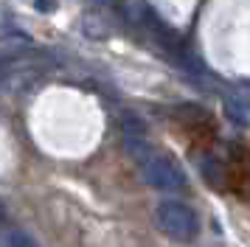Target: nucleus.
<instances>
[{
  "label": "nucleus",
  "mask_w": 250,
  "mask_h": 247,
  "mask_svg": "<svg viewBox=\"0 0 250 247\" xmlns=\"http://www.w3.org/2000/svg\"><path fill=\"white\" fill-rule=\"evenodd\" d=\"M225 115L239 126H250V101L245 99H228L225 101Z\"/></svg>",
  "instance_id": "nucleus-5"
},
{
  "label": "nucleus",
  "mask_w": 250,
  "mask_h": 247,
  "mask_svg": "<svg viewBox=\"0 0 250 247\" xmlns=\"http://www.w3.org/2000/svg\"><path fill=\"white\" fill-rule=\"evenodd\" d=\"M141 171H144V180L158 191H177L186 185V177H183L180 166L174 160H169V157L158 155V152L141 166Z\"/></svg>",
  "instance_id": "nucleus-4"
},
{
  "label": "nucleus",
  "mask_w": 250,
  "mask_h": 247,
  "mask_svg": "<svg viewBox=\"0 0 250 247\" xmlns=\"http://www.w3.org/2000/svg\"><path fill=\"white\" fill-rule=\"evenodd\" d=\"M174 126L180 129L186 146L194 155H211L216 144V121L211 112L200 110L197 104H180L174 110Z\"/></svg>",
  "instance_id": "nucleus-1"
},
{
  "label": "nucleus",
  "mask_w": 250,
  "mask_h": 247,
  "mask_svg": "<svg viewBox=\"0 0 250 247\" xmlns=\"http://www.w3.org/2000/svg\"><path fill=\"white\" fill-rule=\"evenodd\" d=\"M9 247H40L34 242V239H31V236L28 233H20V230H14L12 236H9Z\"/></svg>",
  "instance_id": "nucleus-6"
},
{
  "label": "nucleus",
  "mask_w": 250,
  "mask_h": 247,
  "mask_svg": "<svg viewBox=\"0 0 250 247\" xmlns=\"http://www.w3.org/2000/svg\"><path fill=\"white\" fill-rule=\"evenodd\" d=\"M222 188L236 200H250V144L233 141L222 157Z\"/></svg>",
  "instance_id": "nucleus-3"
},
{
  "label": "nucleus",
  "mask_w": 250,
  "mask_h": 247,
  "mask_svg": "<svg viewBox=\"0 0 250 247\" xmlns=\"http://www.w3.org/2000/svg\"><path fill=\"white\" fill-rule=\"evenodd\" d=\"M3 216H6V208H3V205H0V219H3Z\"/></svg>",
  "instance_id": "nucleus-7"
},
{
  "label": "nucleus",
  "mask_w": 250,
  "mask_h": 247,
  "mask_svg": "<svg viewBox=\"0 0 250 247\" xmlns=\"http://www.w3.org/2000/svg\"><path fill=\"white\" fill-rule=\"evenodd\" d=\"M155 222H158L160 233H166L174 242H194L200 236V219L191 205L180 200H163L155 211Z\"/></svg>",
  "instance_id": "nucleus-2"
}]
</instances>
